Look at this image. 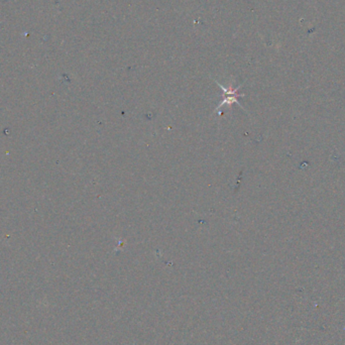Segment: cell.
<instances>
[{"label":"cell","mask_w":345,"mask_h":345,"mask_svg":"<svg viewBox=\"0 0 345 345\" xmlns=\"http://www.w3.org/2000/svg\"><path fill=\"white\" fill-rule=\"evenodd\" d=\"M221 88H222V90L224 91V98H223V100L220 102V104L218 105V109L221 107V106H223L224 104H232V103H238V104H240L238 103V98L240 97V96H244V95H242V94H238V88H236V89H234V90H232V88H229V89H225L223 86H221L220 84H218Z\"/></svg>","instance_id":"6da1fadb"}]
</instances>
